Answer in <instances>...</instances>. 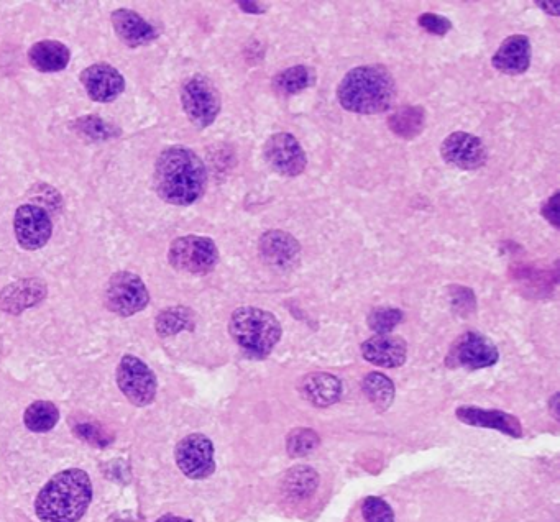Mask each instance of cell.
Segmentation results:
<instances>
[{"mask_svg": "<svg viewBox=\"0 0 560 522\" xmlns=\"http://www.w3.org/2000/svg\"><path fill=\"white\" fill-rule=\"evenodd\" d=\"M153 181L163 201L175 206H191L206 191V166L189 148H166L158 156Z\"/></svg>", "mask_w": 560, "mask_h": 522, "instance_id": "obj_1", "label": "cell"}, {"mask_svg": "<svg viewBox=\"0 0 560 522\" xmlns=\"http://www.w3.org/2000/svg\"><path fill=\"white\" fill-rule=\"evenodd\" d=\"M92 501V483L88 473L71 468L51 478L35 501L42 522H78Z\"/></svg>", "mask_w": 560, "mask_h": 522, "instance_id": "obj_2", "label": "cell"}, {"mask_svg": "<svg viewBox=\"0 0 560 522\" xmlns=\"http://www.w3.org/2000/svg\"><path fill=\"white\" fill-rule=\"evenodd\" d=\"M337 97L340 106L349 112L381 114L395 102V81L383 66H360L345 74Z\"/></svg>", "mask_w": 560, "mask_h": 522, "instance_id": "obj_3", "label": "cell"}, {"mask_svg": "<svg viewBox=\"0 0 560 522\" xmlns=\"http://www.w3.org/2000/svg\"><path fill=\"white\" fill-rule=\"evenodd\" d=\"M229 332L252 358H267L281 339L280 321L258 307H239L230 317Z\"/></svg>", "mask_w": 560, "mask_h": 522, "instance_id": "obj_4", "label": "cell"}, {"mask_svg": "<svg viewBox=\"0 0 560 522\" xmlns=\"http://www.w3.org/2000/svg\"><path fill=\"white\" fill-rule=\"evenodd\" d=\"M168 260L175 270L189 275H207L216 268L219 250L214 240L186 235L171 243Z\"/></svg>", "mask_w": 560, "mask_h": 522, "instance_id": "obj_5", "label": "cell"}, {"mask_svg": "<svg viewBox=\"0 0 560 522\" xmlns=\"http://www.w3.org/2000/svg\"><path fill=\"white\" fill-rule=\"evenodd\" d=\"M181 102L188 119L198 129H206L214 124L221 112V96L216 86L206 76H193L184 84Z\"/></svg>", "mask_w": 560, "mask_h": 522, "instance_id": "obj_6", "label": "cell"}, {"mask_svg": "<svg viewBox=\"0 0 560 522\" xmlns=\"http://www.w3.org/2000/svg\"><path fill=\"white\" fill-rule=\"evenodd\" d=\"M117 385L125 398L138 408L148 406L157 396V376L147 363L134 355H125L117 367Z\"/></svg>", "mask_w": 560, "mask_h": 522, "instance_id": "obj_7", "label": "cell"}, {"mask_svg": "<svg viewBox=\"0 0 560 522\" xmlns=\"http://www.w3.org/2000/svg\"><path fill=\"white\" fill-rule=\"evenodd\" d=\"M150 303L147 286L140 276L130 271H119L107 284L106 306L117 316L130 317L143 311Z\"/></svg>", "mask_w": 560, "mask_h": 522, "instance_id": "obj_8", "label": "cell"}, {"mask_svg": "<svg viewBox=\"0 0 560 522\" xmlns=\"http://www.w3.org/2000/svg\"><path fill=\"white\" fill-rule=\"evenodd\" d=\"M175 457L181 472L191 480H204L216 470L214 445L206 435H186L176 445Z\"/></svg>", "mask_w": 560, "mask_h": 522, "instance_id": "obj_9", "label": "cell"}, {"mask_svg": "<svg viewBox=\"0 0 560 522\" xmlns=\"http://www.w3.org/2000/svg\"><path fill=\"white\" fill-rule=\"evenodd\" d=\"M268 166L281 176H298L306 170L308 158L303 147L291 133H276L268 138L263 148Z\"/></svg>", "mask_w": 560, "mask_h": 522, "instance_id": "obj_10", "label": "cell"}, {"mask_svg": "<svg viewBox=\"0 0 560 522\" xmlns=\"http://www.w3.org/2000/svg\"><path fill=\"white\" fill-rule=\"evenodd\" d=\"M500 358L498 348L492 340L477 332H469L460 337L450 350L447 363L450 367H464L469 370H482L493 367Z\"/></svg>", "mask_w": 560, "mask_h": 522, "instance_id": "obj_11", "label": "cell"}, {"mask_svg": "<svg viewBox=\"0 0 560 522\" xmlns=\"http://www.w3.org/2000/svg\"><path fill=\"white\" fill-rule=\"evenodd\" d=\"M14 230L17 242L25 250H38L50 240L53 225L48 212L42 207L25 204L15 212Z\"/></svg>", "mask_w": 560, "mask_h": 522, "instance_id": "obj_12", "label": "cell"}, {"mask_svg": "<svg viewBox=\"0 0 560 522\" xmlns=\"http://www.w3.org/2000/svg\"><path fill=\"white\" fill-rule=\"evenodd\" d=\"M441 155L449 165L465 171L478 170L488 160L482 140L465 132L450 133L442 142Z\"/></svg>", "mask_w": 560, "mask_h": 522, "instance_id": "obj_13", "label": "cell"}, {"mask_svg": "<svg viewBox=\"0 0 560 522\" xmlns=\"http://www.w3.org/2000/svg\"><path fill=\"white\" fill-rule=\"evenodd\" d=\"M81 83L94 102H112L124 92L125 79L114 66L106 63H97L84 69L81 76Z\"/></svg>", "mask_w": 560, "mask_h": 522, "instance_id": "obj_14", "label": "cell"}, {"mask_svg": "<svg viewBox=\"0 0 560 522\" xmlns=\"http://www.w3.org/2000/svg\"><path fill=\"white\" fill-rule=\"evenodd\" d=\"M362 355L377 367L398 368L406 362L408 345L395 335H375L362 345Z\"/></svg>", "mask_w": 560, "mask_h": 522, "instance_id": "obj_15", "label": "cell"}, {"mask_svg": "<svg viewBox=\"0 0 560 522\" xmlns=\"http://www.w3.org/2000/svg\"><path fill=\"white\" fill-rule=\"evenodd\" d=\"M260 253L268 265L288 270L298 263L301 247L298 240L290 234L281 230H270L260 239Z\"/></svg>", "mask_w": 560, "mask_h": 522, "instance_id": "obj_16", "label": "cell"}, {"mask_svg": "<svg viewBox=\"0 0 560 522\" xmlns=\"http://www.w3.org/2000/svg\"><path fill=\"white\" fill-rule=\"evenodd\" d=\"M455 416H457L459 421L467 424V426L496 429V431L516 437V439L523 435L521 422L515 416L498 411V409H480L473 408V406H464V408H459L455 411Z\"/></svg>", "mask_w": 560, "mask_h": 522, "instance_id": "obj_17", "label": "cell"}, {"mask_svg": "<svg viewBox=\"0 0 560 522\" xmlns=\"http://www.w3.org/2000/svg\"><path fill=\"white\" fill-rule=\"evenodd\" d=\"M117 37L127 46L148 45L158 38V30L152 23L140 17L137 12L129 9L115 10L111 17Z\"/></svg>", "mask_w": 560, "mask_h": 522, "instance_id": "obj_18", "label": "cell"}, {"mask_svg": "<svg viewBox=\"0 0 560 522\" xmlns=\"http://www.w3.org/2000/svg\"><path fill=\"white\" fill-rule=\"evenodd\" d=\"M46 298V284L37 278L12 283L0 293V309L9 314H20L28 307L37 306Z\"/></svg>", "mask_w": 560, "mask_h": 522, "instance_id": "obj_19", "label": "cell"}, {"mask_svg": "<svg viewBox=\"0 0 560 522\" xmlns=\"http://www.w3.org/2000/svg\"><path fill=\"white\" fill-rule=\"evenodd\" d=\"M493 66L505 74H523L531 65V42L526 35H511L501 43L492 60Z\"/></svg>", "mask_w": 560, "mask_h": 522, "instance_id": "obj_20", "label": "cell"}, {"mask_svg": "<svg viewBox=\"0 0 560 522\" xmlns=\"http://www.w3.org/2000/svg\"><path fill=\"white\" fill-rule=\"evenodd\" d=\"M28 60L33 68L42 73H58L69 65L71 53L69 48L63 43L55 40H45L38 42L28 51Z\"/></svg>", "mask_w": 560, "mask_h": 522, "instance_id": "obj_21", "label": "cell"}, {"mask_svg": "<svg viewBox=\"0 0 560 522\" xmlns=\"http://www.w3.org/2000/svg\"><path fill=\"white\" fill-rule=\"evenodd\" d=\"M301 390L314 406L327 408L339 401L342 396V383L331 373H313L304 378Z\"/></svg>", "mask_w": 560, "mask_h": 522, "instance_id": "obj_22", "label": "cell"}, {"mask_svg": "<svg viewBox=\"0 0 560 522\" xmlns=\"http://www.w3.org/2000/svg\"><path fill=\"white\" fill-rule=\"evenodd\" d=\"M424 124H426V114L423 107L418 106H406L396 110L388 119V125L393 133L406 140L418 137L419 133L423 132Z\"/></svg>", "mask_w": 560, "mask_h": 522, "instance_id": "obj_23", "label": "cell"}, {"mask_svg": "<svg viewBox=\"0 0 560 522\" xmlns=\"http://www.w3.org/2000/svg\"><path fill=\"white\" fill-rule=\"evenodd\" d=\"M58 421H60V411L50 401H35L23 414V422L28 431L38 432V434L51 431Z\"/></svg>", "mask_w": 560, "mask_h": 522, "instance_id": "obj_24", "label": "cell"}, {"mask_svg": "<svg viewBox=\"0 0 560 522\" xmlns=\"http://www.w3.org/2000/svg\"><path fill=\"white\" fill-rule=\"evenodd\" d=\"M363 393L367 394L370 403L378 409V411H386L390 408L393 399H395V385L388 376L381 373H370L363 380Z\"/></svg>", "mask_w": 560, "mask_h": 522, "instance_id": "obj_25", "label": "cell"}, {"mask_svg": "<svg viewBox=\"0 0 560 522\" xmlns=\"http://www.w3.org/2000/svg\"><path fill=\"white\" fill-rule=\"evenodd\" d=\"M317 481H319V477L313 468L296 467L286 473L285 480H283V491H285V495L291 496L294 500H301V498L313 495L317 488Z\"/></svg>", "mask_w": 560, "mask_h": 522, "instance_id": "obj_26", "label": "cell"}, {"mask_svg": "<svg viewBox=\"0 0 560 522\" xmlns=\"http://www.w3.org/2000/svg\"><path fill=\"white\" fill-rule=\"evenodd\" d=\"M194 329V314L188 307H170L157 317V332L161 337H170L183 330Z\"/></svg>", "mask_w": 560, "mask_h": 522, "instance_id": "obj_27", "label": "cell"}, {"mask_svg": "<svg viewBox=\"0 0 560 522\" xmlns=\"http://www.w3.org/2000/svg\"><path fill=\"white\" fill-rule=\"evenodd\" d=\"M316 83V73L308 66H293L278 74L275 79V86L283 94H298V92L314 86Z\"/></svg>", "mask_w": 560, "mask_h": 522, "instance_id": "obj_28", "label": "cell"}, {"mask_svg": "<svg viewBox=\"0 0 560 522\" xmlns=\"http://www.w3.org/2000/svg\"><path fill=\"white\" fill-rule=\"evenodd\" d=\"M403 321V312L395 307H380L368 316V326L378 335L390 334Z\"/></svg>", "mask_w": 560, "mask_h": 522, "instance_id": "obj_29", "label": "cell"}, {"mask_svg": "<svg viewBox=\"0 0 560 522\" xmlns=\"http://www.w3.org/2000/svg\"><path fill=\"white\" fill-rule=\"evenodd\" d=\"M319 445V437L311 429H298L288 439V452L291 457H304L311 454Z\"/></svg>", "mask_w": 560, "mask_h": 522, "instance_id": "obj_30", "label": "cell"}, {"mask_svg": "<svg viewBox=\"0 0 560 522\" xmlns=\"http://www.w3.org/2000/svg\"><path fill=\"white\" fill-rule=\"evenodd\" d=\"M363 518L367 522H395V513L390 504L377 496H368L362 504Z\"/></svg>", "mask_w": 560, "mask_h": 522, "instance_id": "obj_31", "label": "cell"}, {"mask_svg": "<svg viewBox=\"0 0 560 522\" xmlns=\"http://www.w3.org/2000/svg\"><path fill=\"white\" fill-rule=\"evenodd\" d=\"M74 434L78 435L79 439H84L91 445L96 447H106L111 444L112 437L107 434L101 426L97 424H79L74 427Z\"/></svg>", "mask_w": 560, "mask_h": 522, "instance_id": "obj_32", "label": "cell"}, {"mask_svg": "<svg viewBox=\"0 0 560 522\" xmlns=\"http://www.w3.org/2000/svg\"><path fill=\"white\" fill-rule=\"evenodd\" d=\"M419 25L426 30V32L437 35V37H444L446 33L452 30V23L446 17L436 14H423L419 17Z\"/></svg>", "mask_w": 560, "mask_h": 522, "instance_id": "obj_33", "label": "cell"}, {"mask_svg": "<svg viewBox=\"0 0 560 522\" xmlns=\"http://www.w3.org/2000/svg\"><path fill=\"white\" fill-rule=\"evenodd\" d=\"M79 129L84 133H88L92 138H109L114 130H111L109 125L104 124L101 119L97 117H88V119L79 120Z\"/></svg>", "mask_w": 560, "mask_h": 522, "instance_id": "obj_34", "label": "cell"}, {"mask_svg": "<svg viewBox=\"0 0 560 522\" xmlns=\"http://www.w3.org/2000/svg\"><path fill=\"white\" fill-rule=\"evenodd\" d=\"M559 197L560 193L557 191L551 199H547L542 206V216L546 217L554 227H559Z\"/></svg>", "mask_w": 560, "mask_h": 522, "instance_id": "obj_35", "label": "cell"}, {"mask_svg": "<svg viewBox=\"0 0 560 522\" xmlns=\"http://www.w3.org/2000/svg\"><path fill=\"white\" fill-rule=\"evenodd\" d=\"M240 9L247 12V14H265L268 9V4L265 2H239Z\"/></svg>", "mask_w": 560, "mask_h": 522, "instance_id": "obj_36", "label": "cell"}, {"mask_svg": "<svg viewBox=\"0 0 560 522\" xmlns=\"http://www.w3.org/2000/svg\"><path fill=\"white\" fill-rule=\"evenodd\" d=\"M538 5L546 14L554 15V17L560 14V2H538Z\"/></svg>", "mask_w": 560, "mask_h": 522, "instance_id": "obj_37", "label": "cell"}, {"mask_svg": "<svg viewBox=\"0 0 560 522\" xmlns=\"http://www.w3.org/2000/svg\"><path fill=\"white\" fill-rule=\"evenodd\" d=\"M155 522H193L191 519L180 518V516H173V514H166L163 518Z\"/></svg>", "mask_w": 560, "mask_h": 522, "instance_id": "obj_38", "label": "cell"}]
</instances>
